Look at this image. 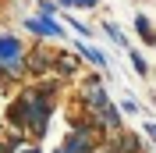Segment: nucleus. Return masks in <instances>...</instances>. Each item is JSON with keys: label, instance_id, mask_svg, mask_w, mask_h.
Returning a JSON list of instances; mask_svg holds the SVG:
<instances>
[{"label": "nucleus", "instance_id": "f257e3e1", "mask_svg": "<svg viewBox=\"0 0 156 153\" xmlns=\"http://www.w3.org/2000/svg\"><path fill=\"white\" fill-rule=\"evenodd\" d=\"M57 89H60V78L57 82H36V86H25L18 89V100H21V135L29 139H43L50 132V121L57 114Z\"/></svg>", "mask_w": 156, "mask_h": 153}, {"label": "nucleus", "instance_id": "f03ea898", "mask_svg": "<svg viewBox=\"0 0 156 153\" xmlns=\"http://www.w3.org/2000/svg\"><path fill=\"white\" fill-rule=\"evenodd\" d=\"M82 110L96 121V128H99L103 135L124 128V114H121L117 103L110 100L107 86H85V89H82Z\"/></svg>", "mask_w": 156, "mask_h": 153}, {"label": "nucleus", "instance_id": "7ed1b4c3", "mask_svg": "<svg viewBox=\"0 0 156 153\" xmlns=\"http://www.w3.org/2000/svg\"><path fill=\"white\" fill-rule=\"evenodd\" d=\"M25 39L18 32H0V68L7 71L11 82H21L25 78Z\"/></svg>", "mask_w": 156, "mask_h": 153}, {"label": "nucleus", "instance_id": "20e7f679", "mask_svg": "<svg viewBox=\"0 0 156 153\" xmlns=\"http://www.w3.org/2000/svg\"><path fill=\"white\" fill-rule=\"evenodd\" d=\"M21 25L36 39H68V29L57 18H46V14H29V18H21Z\"/></svg>", "mask_w": 156, "mask_h": 153}, {"label": "nucleus", "instance_id": "39448f33", "mask_svg": "<svg viewBox=\"0 0 156 153\" xmlns=\"http://www.w3.org/2000/svg\"><path fill=\"white\" fill-rule=\"evenodd\" d=\"M50 71H53V50L46 47H39L36 50H25V78H50Z\"/></svg>", "mask_w": 156, "mask_h": 153}, {"label": "nucleus", "instance_id": "423d86ee", "mask_svg": "<svg viewBox=\"0 0 156 153\" xmlns=\"http://www.w3.org/2000/svg\"><path fill=\"white\" fill-rule=\"evenodd\" d=\"M103 150L107 153H142V139L128 128H117V132L103 135Z\"/></svg>", "mask_w": 156, "mask_h": 153}, {"label": "nucleus", "instance_id": "0eeeda50", "mask_svg": "<svg viewBox=\"0 0 156 153\" xmlns=\"http://www.w3.org/2000/svg\"><path fill=\"white\" fill-rule=\"evenodd\" d=\"M50 75L60 78V82H64V78H78L82 75V57H78V54H68V50H64V54H53V71H50Z\"/></svg>", "mask_w": 156, "mask_h": 153}, {"label": "nucleus", "instance_id": "6e6552de", "mask_svg": "<svg viewBox=\"0 0 156 153\" xmlns=\"http://www.w3.org/2000/svg\"><path fill=\"white\" fill-rule=\"evenodd\" d=\"M82 57V64H89V68H99V71H110V57L103 54L99 47H92V43H85V39H78L75 47H71Z\"/></svg>", "mask_w": 156, "mask_h": 153}, {"label": "nucleus", "instance_id": "1a4fd4ad", "mask_svg": "<svg viewBox=\"0 0 156 153\" xmlns=\"http://www.w3.org/2000/svg\"><path fill=\"white\" fill-rule=\"evenodd\" d=\"M135 36L142 47H156V25L146 11H135Z\"/></svg>", "mask_w": 156, "mask_h": 153}, {"label": "nucleus", "instance_id": "9d476101", "mask_svg": "<svg viewBox=\"0 0 156 153\" xmlns=\"http://www.w3.org/2000/svg\"><path fill=\"white\" fill-rule=\"evenodd\" d=\"M99 25H103V32H107V39L110 43H114V47H121V50H131V43H128V36L124 32H121V25H117V21H99Z\"/></svg>", "mask_w": 156, "mask_h": 153}, {"label": "nucleus", "instance_id": "9b49d317", "mask_svg": "<svg viewBox=\"0 0 156 153\" xmlns=\"http://www.w3.org/2000/svg\"><path fill=\"white\" fill-rule=\"evenodd\" d=\"M60 25H64V29H75L78 32V39H92V25H89V21H82V18H75V14H64V21H60Z\"/></svg>", "mask_w": 156, "mask_h": 153}, {"label": "nucleus", "instance_id": "f8f14e48", "mask_svg": "<svg viewBox=\"0 0 156 153\" xmlns=\"http://www.w3.org/2000/svg\"><path fill=\"white\" fill-rule=\"evenodd\" d=\"M128 61H131V68H135L138 78H149V61L142 57V50H128Z\"/></svg>", "mask_w": 156, "mask_h": 153}, {"label": "nucleus", "instance_id": "ddd939ff", "mask_svg": "<svg viewBox=\"0 0 156 153\" xmlns=\"http://www.w3.org/2000/svg\"><path fill=\"white\" fill-rule=\"evenodd\" d=\"M117 110H121V114H142V107H138V100H135V96H121Z\"/></svg>", "mask_w": 156, "mask_h": 153}, {"label": "nucleus", "instance_id": "4468645a", "mask_svg": "<svg viewBox=\"0 0 156 153\" xmlns=\"http://www.w3.org/2000/svg\"><path fill=\"white\" fill-rule=\"evenodd\" d=\"M57 0H36V14H46V18H57Z\"/></svg>", "mask_w": 156, "mask_h": 153}, {"label": "nucleus", "instance_id": "2eb2a0df", "mask_svg": "<svg viewBox=\"0 0 156 153\" xmlns=\"http://www.w3.org/2000/svg\"><path fill=\"white\" fill-rule=\"evenodd\" d=\"M14 153H43V146H39L36 139H25V143H21V146H18Z\"/></svg>", "mask_w": 156, "mask_h": 153}, {"label": "nucleus", "instance_id": "dca6fc26", "mask_svg": "<svg viewBox=\"0 0 156 153\" xmlns=\"http://www.w3.org/2000/svg\"><path fill=\"white\" fill-rule=\"evenodd\" d=\"M103 0H75V11H96Z\"/></svg>", "mask_w": 156, "mask_h": 153}, {"label": "nucleus", "instance_id": "f3484780", "mask_svg": "<svg viewBox=\"0 0 156 153\" xmlns=\"http://www.w3.org/2000/svg\"><path fill=\"white\" fill-rule=\"evenodd\" d=\"M142 135H149V143L156 146V121H149V118H146V125H142Z\"/></svg>", "mask_w": 156, "mask_h": 153}, {"label": "nucleus", "instance_id": "a211bd4d", "mask_svg": "<svg viewBox=\"0 0 156 153\" xmlns=\"http://www.w3.org/2000/svg\"><path fill=\"white\" fill-rule=\"evenodd\" d=\"M7 82H11V78H7V71H4V68H0V89L7 86Z\"/></svg>", "mask_w": 156, "mask_h": 153}, {"label": "nucleus", "instance_id": "6ab92c4d", "mask_svg": "<svg viewBox=\"0 0 156 153\" xmlns=\"http://www.w3.org/2000/svg\"><path fill=\"white\" fill-rule=\"evenodd\" d=\"M96 153H107V150H103V146H99V150H96Z\"/></svg>", "mask_w": 156, "mask_h": 153}, {"label": "nucleus", "instance_id": "aec40b11", "mask_svg": "<svg viewBox=\"0 0 156 153\" xmlns=\"http://www.w3.org/2000/svg\"><path fill=\"white\" fill-rule=\"evenodd\" d=\"M50 153H60V150H50Z\"/></svg>", "mask_w": 156, "mask_h": 153}, {"label": "nucleus", "instance_id": "412c9836", "mask_svg": "<svg viewBox=\"0 0 156 153\" xmlns=\"http://www.w3.org/2000/svg\"><path fill=\"white\" fill-rule=\"evenodd\" d=\"M0 125H4V118H0Z\"/></svg>", "mask_w": 156, "mask_h": 153}]
</instances>
